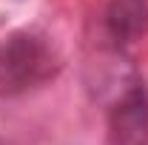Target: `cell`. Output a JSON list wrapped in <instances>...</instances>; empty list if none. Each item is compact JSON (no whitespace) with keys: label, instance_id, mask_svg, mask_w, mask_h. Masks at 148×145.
<instances>
[{"label":"cell","instance_id":"1","mask_svg":"<svg viewBox=\"0 0 148 145\" xmlns=\"http://www.w3.org/2000/svg\"><path fill=\"white\" fill-rule=\"evenodd\" d=\"M60 71L51 43L37 31H14L0 40V94L14 97L49 83Z\"/></svg>","mask_w":148,"mask_h":145},{"label":"cell","instance_id":"2","mask_svg":"<svg viewBox=\"0 0 148 145\" xmlns=\"http://www.w3.org/2000/svg\"><path fill=\"white\" fill-rule=\"evenodd\" d=\"M111 145H148V88L134 80L108 114Z\"/></svg>","mask_w":148,"mask_h":145},{"label":"cell","instance_id":"3","mask_svg":"<svg viewBox=\"0 0 148 145\" xmlns=\"http://www.w3.org/2000/svg\"><path fill=\"white\" fill-rule=\"evenodd\" d=\"M148 29V3L145 0H111L106 9V31L114 43H137Z\"/></svg>","mask_w":148,"mask_h":145}]
</instances>
